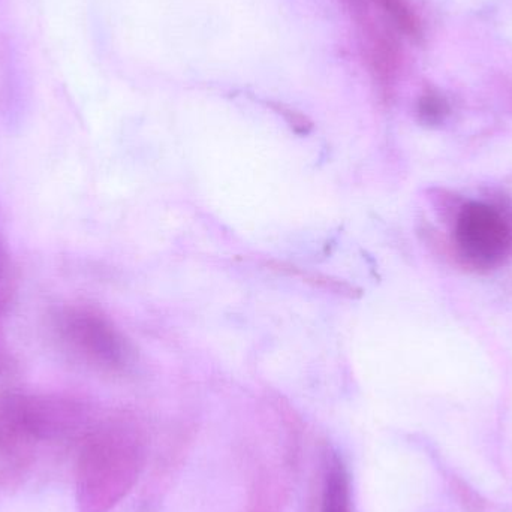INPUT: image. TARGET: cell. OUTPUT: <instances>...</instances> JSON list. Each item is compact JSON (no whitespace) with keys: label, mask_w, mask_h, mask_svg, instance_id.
Listing matches in <instances>:
<instances>
[{"label":"cell","mask_w":512,"mask_h":512,"mask_svg":"<svg viewBox=\"0 0 512 512\" xmlns=\"http://www.w3.org/2000/svg\"><path fill=\"white\" fill-rule=\"evenodd\" d=\"M53 330L72 357L96 369L123 372L134 363L135 349L128 337L93 307H62L53 315Z\"/></svg>","instance_id":"cell-1"},{"label":"cell","mask_w":512,"mask_h":512,"mask_svg":"<svg viewBox=\"0 0 512 512\" xmlns=\"http://www.w3.org/2000/svg\"><path fill=\"white\" fill-rule=\"evenodd\" d=\"M453 264L474 273H489L511 252L510 234L498 210L487 201L465 203L453 224Z\"/></svg>","instance_id":"cell-2"},{"label":"cell","mask_w":512,"mask_h":512,"mask_svg":"<svg viewBox=\"0 0 512 512\" xmlns=\"http://www.w3.org/2000/svg\"><path fill=\"white\" fill-rule=\"evenodd\" d=\"M367 62L381 84L393 83L400 66V50L393 30L367 11L364 2L355 3Z\"/></svg>","instance_id":"cell-3"},{"label":"cell","mask_w":512,"mask_h":512,"mask_svg":"<svg viewBox=\"0 0 512 512\" xmlns=\"http://www.w3.org/2000/svg\"><path fill=\"white\" fill-rule=\"evenodd\" d=\"M321 512H355L351 477L337 454H331L325 468Z\"/></svg>","instance_id":"cell-4"},{"label":"cell","mask_w":512,"mask_h":512,"mask_svg":"<svg viewBox=\"0 0 512 512\" xmlns=\"http://www.w3.org/2000/svg\"><path fill=\"white\" fill-rule=\"evenodd\" d=\"M267 267L270 270L277 271V273L309 283L313 288L322 289V291L331 292V294L340 295V297L352 298V300L361 297V291L357 286L346 282V280L337 279V277L327 276V274L318 273V271L304 270V268L297 267V265L280 261H268Z\"/></svg>","instance_id":"cell-5"},{"label":"cell","mask_w":512,"mask_h":512,"mask_svg":"<svg viewBox=\"0 0 512 512\" xmlns=\"http://www.w3.org/2000/svg\"><path fill=\"white\" fill-rule=\"evenodd\" d=\"M418 119L427 126H438L450 113L447 101L436 93H427L418 101Z\"/></svg>","instance_id":"cell-6"},{"label":"cell","mask_w":512,"mask_h":512,"mask_svg":"<svg viewBox=\"0 0 512 512\" xmlns=\"http://www.w3.org/2000/svg\"><path fill=\"white\" fill-rule=\"evenodd\" d=\"M430 200H432L435 209L438 210L442 221L453 227L454 221H456L457 215H459L465 201L460 200L453 192L441 188H435L430 191Z\"/></svg>","instance_id":"cell-7"},{"label":"cell","mask_w":512,"mask_h":512,"mask_svg":"<svg viewBox=\"0 0 512 512\" xmlns=\"http://www.w3.org/2000/svg\"><path fill=\"white\" fill-rule=\"evenodd\" d=\"M486 198L487 203L492 204L498 210L505 227H507L512 251V197L507 192L499 191V189H487Z\"/></svg>","instance_id":"cell-8"},{"label":"cell","mask_w":512,"mask_h":512,"mask_svg":"<svg viewBox=\"0 0 512 512\" xmlns=\"http://www.w3.org/2000/svg\"><path fill=\"white\" fill-rule=\"evenodd\" d=\"M279 113L285 117L286 122L289 123V126H291V128L294 129L297 134L306 135L312 131V123H310L309 119L304 117L303 114L283 107L279 108Z\"/></svg>","instance_id":"cell-9"}]
</instances>
